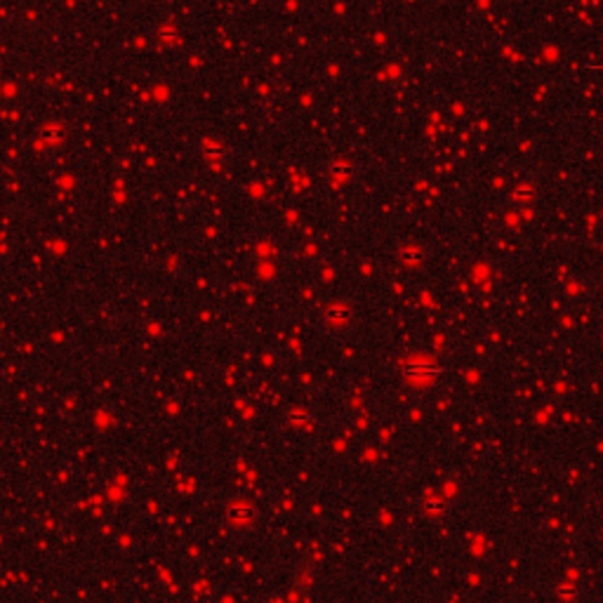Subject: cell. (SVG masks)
<instances>
[{"mask_svg":"<svg viewBox=\"0 0 603 603\" xmlns=\"http://www.w3.org/2000/svg\"><path fill=\"white\" fill-rule=\"evenodd\" d=\"M323 314H326V321H328V326H333V328H345V326H349V323H352V319H354V309L349 307L347 302H342V300H333L326 307V311H323Z\"/></svg>","mask_w":603,"mask_h":603,"instance_id":"6da1fadb","label":"cell"},{"mask_svg":"<svg viewBox=\"0 0 603 603\" xmlns=\"http://www.w3.org/2000/svg\"><path fill=\"white\" fill-rule=\"evenodd\" d=\"M252 507L248 502H231L229 507H226V521L231 523V526L236 528H248L252 523Z\"/></svg>","mask_w":603,"mask_h":603,"instance_id":"7a4b0ae2","label":"cell"},{"mask_svg":"<svg viewBox=\"0 0 603 603\" xmlns=\"http://www.w3.org/2000/svg\"><path fill=\"white\" fill-rule=\"evenodd\" d=\"M160 38H163L165 43H181V36L174 26H163V29H160Z\"/></svg>","mask_w":603,"mask_h":603,"instance_id":"3957f363","label":"cell"}]
</instances>
